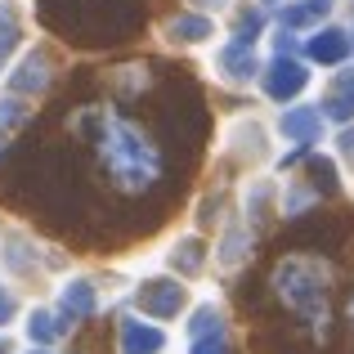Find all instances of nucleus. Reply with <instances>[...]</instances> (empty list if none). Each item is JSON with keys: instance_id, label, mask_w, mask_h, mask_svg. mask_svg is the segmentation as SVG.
Returning a JSON list of instances; mask_svg holds the SVG:
<instances>
[{"instance_id": "obj_1", "label": "nucleus", "mask_w": 354, "mask_h": 354, "mask_svg": "<svg viewBox=\"0 0 354 354\" xmlns=\"http://www.w3.org/2000/svg\"><path fill=\"white\" fill-rule=\"evenodd\" d=\"M9 45H14V18L5 14V18H0V54H5Z\"/></svg>"}, {"instance_id": "obj_2", "label": "nucleus", "mask_w": 354, "mask_h": 354, "mask_svg": "<svg viewBox=\"0 0 354 354\" xmlns=\"http://www.w3.org/2000/svg\"><path fill=\"white\" fill-rule=\"evenodd\" d=\"M5 314H9V296H0V319H5Z\"/></svg>"}]
</instances>
